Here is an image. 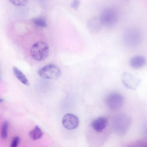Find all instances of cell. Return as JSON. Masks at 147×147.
I'll list each match as a JSON object with an SVG mask.
<instances>
[{"instance_id":"cell-1","label":"cell","mask_w":147,"mask_h":147,"mask_svg":"<svg viewBox=\"0 0 147 147\" xmlns=\"http://www.w3.org/2000/svg\"><path fill=\"white\" fill-rule=\"evenodd\" d=\"M49 51V47L47 44L43 41H39L32 45L30 49V53L34 59L41 61L47 57Z\"/></svg>"},{"instance_id":"cell-2","label":"cell","mask_w":147,"mask_h":147,"mask_svg":"<svg viewBox=\"0 0 147 147\" xmlns=\"http://www.w3.org/2000/svg\"><path fill=\"white\" fill-rule=\"evenodd\" d=\"M38 73L39 76L43 78L53 80L57 79L60 77L61 71L57 65L49 64L40 68Z\"/></svg>"},{"instance_id":"cell-3","label":"cell","mask_w":147,"mask_h":147,"mask_svg":"<svg viewBox=\"0 0 147 147\" xmlns=\"http://www.w3.org/2000/svg\"><path fill=\"white\" fill-rule=\"evenodd\" d=\"M123 38L124 42L127 45L133 47L137 46L141 42L142 36L138 29L131 28L125 31Z\"/></svg>"},{"instance_id":"cell-4","label":"cell","mask_w":147,"mask_h":147,"mask_svg":"<svg viewBox=\"0 0 147 147\" xmlns=\"http://www.w3.org/2000/svg\"><path fill=\"white\" fill-rule=\"evenodd\" d=\"M103 25L111 27L114 25L118 20L116 11L111 8H107L102 11L100 17Z\"/></svg>"},{"instance_id":"cell-5","label":"cell","mask_w":147,"mask_h":147,"mask_svg":"<svg viewBox=\"0 0 147 147\" xmlns=\"http://www.w3.org/2000/svg\"><path fill=\"white\" fill-rule=\"evenodd\" d=\"M124 98L119 93L114 92L108 95L105 99V103L107 106L112 110H117L122 106Z\"/></svg>"},{"instance_id":"cell-6","label":"cell","mask_w":147,"mask_h":147,"mask_svg":"<svg viewBox=\"0 0 147 147\" xmlns=\"http://www.w3.org/2000/svg\"><path fill=\"white\" fill-rule=\"evenodd\" d=\"M121 80L125 86L132 90L136 89L141 82L140 79L139 78L127 71L124 72L122 74Z\"/></svg>"},{"instance_id":"cell-7","label":"cell","mask_w":147,"mask_h":147,"mask_svg":"<svg viewBox=\"0 0 147 147\" xmlns=\"http://www.w3.org/2000/svg\"><path fill=\"white\" fill-rule=\"evenodd\" d=\"M62 123L64 127L69 130H73L77 127L79 124V120L76 115L67 113L63 117Z\"/></svg>"},{"instance_id":"cell-8","label":"cell","mask_w":147,"mask_h":147,"mask_svg":"<svg viewBox=\"0 0 147 147\" xmlns=\"http://www.w3.org/2000/svg\"><path fill=\"white\" fill-rule=\"evenodd\" d=\"M102 24L100 17H93L88 21L87 27L88 31L92 34H96L101 30Z\"/></svg>"},{"instance_id":"cell-9","label":"cell","mask_w":147,"mask_h":147,"mask_svg":"<svg viewBox=\"0 0 147 147\" xmlns=\"http://www.w3.org/2000/svg\"><path fill=\"white\" fill-rule=\"evenodd\" d=\"M119 131L124 135L126 133L131 124V120L128 115L123 114L119 115L117 119Z\"/></svg>"},{"instance_id":"cell-10","label":"cell","mask_w":147,"mask_h":147,"mask_svg":"<svg viewBox=\"0 0 147 147\" xmlns=\"http://www.w3.org/2000/svg\"><path fill=\"white\" fill-rule=\"evenodd\" d=\"M108 123L107 119L103 117L97 118L93 120L92 124L93 128L97 132H102L106 127Z\"/></svg>"},{"instance_id":"cell-11","label":"cell","mask_w":147,"mask_h":147,"mask_svg":"<svg viewBox=\"0 0 147 147\" xmlns=\"http://www.w3.org/2000/svg\"><path fill=\"white\" fill-rule=\"evenodd\" d=\"M146 62V59L143 56L136 55L131 59L129 61V64L132 68L138 69L144 66Z\"/></svg>"},{"instance_id":"cell-12","label":"cell","mask_w":147,"mask_h":147,"mask_svg":"<svg viewBox=\"0 0 147 147\" xmlns=\"http://www.w3.org/2000/svg\"><path fill=\"white\" fill-rule=\"evenodd\" d=\"M12 70L15 76L20 81L26 85H29V83L27 78L19 69L16 67H13Z\"/></svg>"},{"instance_id":"cell-13","label":"cell","mask_w":147,"mask_h":147,"mask_svg":"<svg viewBox=\"0 0 147 147\" xmlns=\"http://www.w3.org/2000/svg\"><path fill=\"white\" fill-rule=\"evenodd\" d=\"M43 133L40 127L37 125L29 133L31 138L33 140H37L41 138Z\"/></svg>"},{"instance_id":"cell-14","label":"cell","mask_w":147,"mask_h":147,"mask_svg":"<svg viewBox=\"0 0 147 147\" xmlns=\"http://www.w3.org/2000/svg\"><path fill=\"white\" fill-rule=\"evenodd\" d=\"M8 127V121L7 120L4 121L2 124L1 129V136L4 140L6 139L7 138Z\"/></svg>"},{"instance_id":"cell-15","label":"cell","mask_w":147,"mask_h":147,"mask_svg":"<svg viewBox=\"0 0 147 147\" xmlns=\"http://www.w3.org/2000/svg\"><path fill=\"white\" fill-rule=\"evenodd\" d=\"M32 22L38 27L45 28L47 26L46 20L41 18H33L32 20Z\"/></svg>"},{"instance_id":"cell-16","label":"cell","mask_w":147,"mask_h":147,"mask_svg":"<svg viewBox=\"0 0 147 147\" xmlns=\"http://www.w3.org/2000/svg\"><path fill=\"white\" fill-rule=\"evenodd\" d=\"M20 140V138L19 136L14 137L12 140L10 147H17Z\"/></svg>"},{"instance_id":"cell-17","label":"cell","mask_w":147,"mask_h":147,"mask_svg":"<svg viewBox=\"0 0 147 147\" xmlns=\"http://www.w3.org/2000/svg\"><path fill=\"white\" fill-rule=\"evenodd\" d=\"M11 3L18 6H24L28 2L27 0H9Z\"/></svg>"},{"instance_id":"cell-18","label":"cell","mask_w":147,"mask_h":147,"mask_svg":"<svg viewBox=\"0 0 147 147\" xmlns=\"http://www.w3.org/2000/svg\"><path fill=\"white\" fill-rule=\"evenodd\" d=\"M80 3V1L78 0H74L71 3V7L74 9H77Z\"/></svg>"},{"instance_id":"cell-19","label":"cell","mask_w":147,"mask_h":147,"mask_svg":"<svg viewBox=\"0 0 147 147\" xmlns=\"http://www.w3.org/2000/svg\"><path fill=\"white\" fill-rule=\"evenodd\" d=\"M144 147H147V144L145 145V146H144Z\"/></svg>"}]
</instances>
